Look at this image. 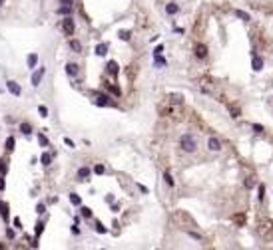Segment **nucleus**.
<instances>
[{"label": "nucleus", "instance_id": "nucleus-10", "mask_svg": "<svg viewBox=\"0 0 273 250\" xmlns=\"http://www.w3.org/2000/svg\"><path fill=\"white\" fill-rule=\"evenodd\" d=\"M66 71H68V75L76 78V75H78V66H76V63H68V66H66Z\"/></svg>", "mask_w": 273, "mask_h": 250}, {"label": "nucleus", "instance_id": "nucleus-8", "mask_svg": "<svg viewBox=\"0 0 273 250\" xmlns=\"http://www.w3.org/2000/svg\"><path fill=\"white\" fill-rule=\"evenodd\" d=\"M207 147H209L211 151H219V149H221V141H219L217 137H209V141H207Z\"/></svg>", "mask_w": 273, "mask_h": 250}, {"label": "nucleus", "instance_id": "nucleus-2", "mask_svg": "<svg viewBox=\"0 0 273 250\" xmlns=\"http://www.w3.org/2000/svg\"><path fill=\"white\" fill-rule=\"evenodd\" d=\"M62 30H64V34H66V36H72V34H74V30H76V24H74V20L70 18V16H68V18H64V20H62Z\"/></svg>", "mask_w": 273, "mask_h": 250}, {"label": "nucleus", "instance_id": "nucleus-21", "mask_svg": "<svg viewBox=\"0 0 273 250\" xmlns=\"http://www.w3.org/2000/svg\"><path fill=\"white\" fill-rule=\"evenodd\" d=\"M20 131H22L24 135H30L32 133V127L28 125V123H22V125H20Z\"/></svg>", "mask_w": 273, "mask_h": 250}, {"label": "nucleus", "instance_id": "nucleus-39", "mask_svg": "<svg viewBox=\"0 0 273 250\" xmlns=\"http://www.w3.org/2000/svg\"><path fill=\"white\" fill-rule=\"evenodd\" d=\"M62 6H72V0H60Z\"/></svg>", "mask_w": 273, "mask_h": 250}, {"label": "nucleus", "instance_id": "nucleus-41", "mask_svg": "<svg viewBox=\"0 0 273 250\" xmlns=\"http://www.w3.org/2000/svg\"><path fill=\"white\" fill-rule=\"evenodd\" d=\"M0 190H4V175H0Z\"/></svg>", "mask_w": 273, "mask_h": 250}, {"label": "nucleus", "instance_id": "nucleus-3", "mask_svg": "<svg viewBox=\"0 0 273 250\" xmlns=\"http://www.w3.org/2000/svg\"><path fill=\"white\" fill-rule=\"evenodd\" d=\"M195 58H199V60L207 58V46L205 44H195Z\"/></svg>", "mask_w": 273, "mask_h": 250}, {"label": "nucleus", "instance_id": "nucleus-35", "mask_svg": "<svg viewBox=\"0 0 273 250\" xmlns=\"http://www.w3.org/2000/svg\"><path fill=\"white\" fill-rule=\"evenodd\" d=\"M229 111H231V117H239V109H235V107H229Z\"/></svg>", "mask_w": 273, "mask_h": 250}, {"label": "nucleus", "instance_id": "nucleus-7", "mask_svg": "<svg viewBox=\"0 0 273 250\" xmlns=\"http://www.w3.org/2000/svg\"><path fill=\"white\" fill-rule=\"evenodd\" d=\"M94 103L100 105V107H108V105H110V97H108V95H96Z\"/></svg>", "mask_w": 273, "mask_h": 250}, {"label": "nucleus", "instance_id": "nucleus-28", "mask_svg": "<svg viewBox=\"0 0 273 250\" xmlns=\"http://www.w3.org/2000/svg\"><path fill=\"white\" fill-rule=\"evenodd\" d=\"M38 111H40V115H42V117H48V107H46V105H40Z\"/></svg>", "mask_w": 273, "mask_h": 250}, {"label": "nucleus", "instance_id": "nucleus-36", "mask_svg": "<svg viewBox=\"0 0 273 250\" xmlns=\"http://www.w3.org/2000/svg\"><path fill=\"white\" fill-rule=\"evenodd\" d=\"M162 50H163V46H162V44H159V46H158V48H156V50H154V56H159V54H162Z\"/></svg>", "mask_w": 273, "mask_h": 250}, {"label": "nucleus", "instance_id": "nucleus-33", "mask_svg": "<svg viewBox=\"0 0 273 250\" xmlns=\"http://www.w3.org/2000/svg\"><path fill=\"white\" fill-rule=\"evenodd\" d=\"M36 213H38V214H44V213H46V206H44V205H38V206H36Z\"/></svg>", "mask_w": 273, "mask_h": 250}, {"label": "nucleus", "instance_id": "nucleus-13", "mask_svg": "<svg viewBox=\"0 0 273 250\" xmlns=\"http://www.w3.org/2000/svg\"><path fill=\"white\" fill-rule=\"evenodd\" d=\"M96 54H98V56H106V54H108V44H98Z\"/></svg>", "mask_w": 273, "mask_h": 250}, {"label": "nucleus", "instance_id": "nucleus-6", "mask_svg": "<svg viewBox=\"0 0 273 250\" xmlns=\"http://www.w3.org/2000/svg\"><path fill=\"white\" fill-rule=\"evenodd\" d=\"M251 67H253V71H261L263 70V60L259 56H253L251 58Z\"/></svg>", "mask_w": 273, "mask_h": 250}, {"label": "nucleus", "instance_id": "nucleus-20", "mask_svg": "<svg viewBox=\"0 0 273 250\" xmlns=\"http://www.w3.org/2000/svg\"><path fill=\"white\" fill-rule=\"evenodd\" d=\"M40 161H42V165H44V167H48V165H50V161H52V157H50L48 153H44V155L40 157Z\"/></svg>", "mask_w": 273, "mask_h": 250}, {"label": "nucleus", "instance_id": "nucleus-9", "mask_svg": "<svg viewBox=\"0 0 273 250\" xmlns=\"http://www.w3.org/2000/svg\"><path fill=\"white\" fill-rule=\"evenodd\" d=\"M0 217L8 222V217H10V214H8V205L6 202H0Z\"/></svg>", "mask_w": 273, "mask_h": 250}, {"label": "nucleus", "instance_id": "nucleus-24", "mask_svg": "<svg viewBox=\"0 0 273 250\" xmlns=\"http://www.w3.org/2000/svg\"><path fill=\"white\" fill-rule=\"evenodd\" d=\"M96 230H98V232H100V234H106V232H108V228H106V226H104V224H102V222H96Z\"/></svg>", "mask_w": 273, "mask_h": 250}, {"label": "nucleus", "instance_id": "nucleus-25", "mask_svg": "<svg viewBox=\"0 0 273 250\" xmlns=\"http://www.w3.org/2000/svg\"><path fill=\"white\" fill-rule=\"evenodd\" d=\"M257 198L259 201H263V198H265V187H263V185H259V189H257Z\"/></svg>", "mask_w": 273, "mask_h": 250}, {"label": "nucleus", "instance_id": "nucleus-42", "mask_svg": "<svg viewBox=\"0 0 273 250\" xmlns=\"http://www.w3.org/2000/svg\"><path fill=\"white\" fill-rule=\"evenodd\" d=\"M64 143H66V145H68V147H74V143H72V141H70V139H68V137H66V139H64Z\"/></svg>", "mask_w": 273, "mask_h": 250}, {"label": "nucleus", "instance_id": "nucleus-22", "mask_svg": "<svg viewBox=\"0 0 273 250\" xmlns=\"http://www.w3.org/2000/svg\"><path fill=\"white\" fill-rule=\"evenodd\" d=\"M14 145H16L14 137H8V139H6V149H8V151H12V149H14Z\"/></svg>", "mask_w": 273, "mask_h": 250}, {"label": "nucleus", "instance_id": "nucleus-4", "mask_svg": "<svg viewBox=\"0 0 273 250\" xmlns=\"http://www.w3.org/2000/svg\"><path fill=\"white\" fill-rule=\"evenodd\" d=\"M46 74V67H40L38 71H34V74H32V86L34 87H38L40 86V82H42V75Z\"/></svg>", "mask_w": 273, "mask_h": 250}, {"label": "nucleus", "instance_id": "nucleus-37", "mask_svg": "<svg viewBox=\"0 0 273 250\" xmlns=\"http://www.w3.org/2000/svg\"><path fill=\"white\" fill-rule=\"evenodd\" d=\"M253 129H255V133H263V127L259 125V123H255V125H253Z\"/></svg>", "mask_w": 273, "mask_h": 250}, {"label": "nucleus", "instance_id": "nucleus-23", "mask_svg": "<svg viewBox=\"0 0 273 250\" xmlns=\"http://www.w3.org/2000/svg\"><path fill=\"white\" fill-rule=\"evenodd\" d=\"M108 71H110V74H118V63L110 62V63H108Z\"/></svg>", "mask_w": 273, "mask_h": 250}, {"label": "nucleus", "instance_id": "nucleus-1", "mask_svg": "<svg viewBox=\"0 0 273 250\" xmlns=\"http://www.w3.org/2000/svg\"><path fill=\"white\" fill-rule=\"evenodd\" d=\"M179 145H182L183 151H187V153H194L197 149V143H195V137L194 135H182V139H179Z\"/></svg>", "mask_w": 273, "mask_h": 250}, {"label": "nucleus", "instance_id": "nucleus-31", "mask_svg": "<svg viewBox=\"0 0 273 250\" xmlns=\"http://www.w3.org/2000/svg\"><path fill=\"white\" fill-rule=\"evenodd\" d=\"M187 234H190L191 238H195V240H203V238H201V234H197V232H194V230H187Z\"/></svg>", "mask_w": 273, "mask_h": 250}, {"label": "nucleus", "instance_id": "nucleus-17", "mask_svg": "<svg viewBox=\"0 0 273 250\" xmlns=\"http://www.w3.org/2000/svg\"><path fill=\"white\" fill-rule=\"evenodd\" d=\"M26 62H28V67H34V66H36V62H38V56H36V54H30Z\"/></svg>", "mask_w": 273, "mask_h": 250}, {"label": "nucleus", "instance_id": "nucleus-38", "mask_svg": "<svg viewBox=\"0 0 273 250\" xmlns=\"http://www.w3.org/2000/svg\"><path fill=\"white\" fill-rule=\"evenodd\" d=\"M171 101H175V103H182V95H171Z\"/></svg>", "mask_w": 273, "mask_h": 250}, {"label": "nucleus", "instance_id": "nucleus-30", "mask_svg": "<svg viewBox=\"0 0 273 250\" xmlns=\"http://www.w3.org/2000/svg\"><path fill=\"white\" fill-rule=\"evenodd\" d=\"M38 141H40V145H42V147H48V139H46L44 135H38Z\"/></svg>", "mask_w": 273, "mask_h": 250}, {"label": "nucleus", "instance_id": "nucleus-18", "mask_svg": "<svg viewBox=\"0 0 273 250\" xmlns=\"http://www.w3.org/2000/svg\"><path fill=\"white\" fill-rule=\"evenodd\" d=\"M163 179H166V185H167V187H174V179H171L170 171H166V173H163Z\"/></svg>", "mask_w": 273, "mask_h": 250}, {"label": "nucleus", "instance_id": "nucleus-5", "mask_svg": "<svg viewBox=\"0 0 273 250\" xmlns=\"http://www.w3.org/2000/svg\"><path fill=\"white\" fill-rule=\"evenodd\" d=\"M6 87H8V91H10L12 95H16V97H18L20 94H22V90H20V86H18V83H16V82H12V79H10V82H6Z\"/></svg>", "mask_w": 273, "mask_h": 250}, {"label": "nucleus", "instance_id": "nucleus-34", "mask_svg": "<svg viewBox=\"0 0 273 250\" xmlns=\"http://www.w3.org/2000/svg\"><path fill=\"white\" fill-rule=\"evenodd\" d=\"M6 163H4V161H0V175H4V173H6Z\"/></svg>", "mask_w": 273, "mask_h": 250}, {"label": "nucleus", "instance_id": "nucleus-14", "mask_svg": "<svg viewBox=\"0 0 273 250\" xmlns=\"http://www.w3.org/2000/svg\"><path fill=\"white\" fill-rule=\"evenodd\" d=\"M70 48H72L76 54H80V52H82V44H80L78 40H70Z\"/></svg>", "mask_w": 273, "mask_h": 250}, {"label": "nucleus", "instance_id": "nucleus-26", "mask_svg": "<svg viewBox=\"0 0 273 250\" xmlns=\"http://www.w3.org/2000/svg\"><path fill=\"white\" fill-rule=\"evenodd\" d=\"M130 38H132V34H130V32H126V30L120 32V40H126V42H128Z\"/></svg>", "mask_w": 273, "mask_h": 250}, {"label": "nucleus", "instance_id": "nucleus-12", "mask_svg": "<svg viewBox=\"0 0 273 250\" xmlns=\"http://www.w3.org/2000/svg\"><path fill=\"white\" fill-rule=\"evenodd\" d=\"M178 10H179V6H178L175 2H170V4L166 6V12H167V14H178Z\"/></svg>", "mask_w": 273, "mask_h": 250}, {"label": "nucleus", "instance_id": "nucleus-19", "mask_svg": "<svg viewBox=\"0 0 273 250\" xmlns=\"http://www.w3.org/2000/svg\"><path fill=\"white\" fill-rule=\"evenodd\" d=\"M235 16H237V18H241V20H249V14H247V12H243V10H235Z\"/></svg>", "mask_w": 273, "mask_h": 250}, {"label": "nucleus", "instance_id": "nucleus-29", "mask_svg": "<svg viewBox=\"0 0 273 250\" xmlns=\"http://www.w3.org/2000/svg\"><path fill=\"white\" fill-rule=\"evenodd\" d=\"M82 217H86V218H90V217H92V210L88 209V206H82Z\"/></svg>", "mask_w": 273, "mask_h": 250}, {"label": "nucleus", "instance_id": "nucleus-15", "mask_svg": "<svg viewBox=\"0 0 273 250\" xmlns=\"http://www.w3.org/2000/svg\"><path fill=\"white\" fill-rule=\"evenodd\" d=\"M70 202H72V205H76V206H80V205H82V198H80L76 193H70Z\"/></svg>", "mask_w": 273, "mask_h": 250}, {"label": "nucleus", "instance_id": "nucleus-40", "mask_svg": "<svg viewBox=\"0 0 273 250\" xmlns=\"http://www.w3.org/2000/svg\"><path fill=\"white\" fill-rule=\"evenodd\" d=\"M138 189H140V190H142V193H148V187H144V185H142V183H140V185H138Z\"/></svg>", "mask_w": 273, "mask_h": 250}, {"label": "nucleus", "instance_id": "nucleus-16", "mask_svg": "<svg viewBox=\"0 0 273 250\" xmlns=\"http://www.w3.org/2000/svg\"><path fill=\"white\" fill-rule=\"evenodd\" d=\"M72 10H74V6H60L58 8V14H72Z\"/></svg>", "mask_w": 273, "mask_h": 250}, {"label": "nucleus", "instance_id": "nucleus-32", "mask_svg": "<svg viewBox=\"0 0 273 250\" xmlns=\"http://www.w3.org/2000/svg\"><path fill=\"white\" fill-rule=\"evenodd\" d=\"M42 230H44V224L38 222V224H36V236H40V234H42Z\"/></svg>", "mask_w": 273, "mask_h": 250}, {"label": "nucleus", "instance_id": "nucleus-27", "mask_svg": "<svg viewBox=\"0 0 273 250\" xmlns=\"http://www.w3.org/2000/svg\"><path fill=\"white\" fill-rule=\"evenodd\" d=\"M104 171H106V169H104V165H96V167H94V173H96V175H104Z\"/></svg>", "mask_w": 273, "mask_h": 250}, {"label": "nucleus", "instance_id": "nucleus-43", "mask_svg": "<svg viewBox=\"0 0 273 250\" xmlns=\"http://www.w3.org/2000/svg\"><path fill=\"white\" fill-rule=\"evenodd\" d=\"M0 6H2V0H0Z\"/></svg>", "mask_w": 273, "mask_h": 250}, {"label": "nucleus", "instance_id": "nucleus-11", "mask_svg": "<svg viewBox=\"0 0 273 250\" xmlns=\"http://www.w3.org/2000/svg\"><path fill=\"white\" fill-rule=\"evenodd\" d=\"M90 169H88V167H80L78 169V179H88V177H90Z\"/></svg>", "mask_w": 273, "mask_h": 250}]
</instances>
